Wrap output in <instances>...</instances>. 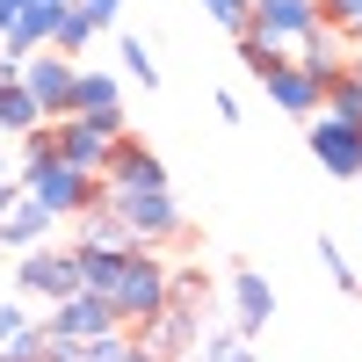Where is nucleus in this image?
I'll list each match as a JSON object with an SVG mask.
<instances>
[{"mask_svg": "<svg viewBox=\"0 0 362 362\" xmlns=\"http://www.w3.org/2000/svg\"><path fill=\"white\" fill-rule=\"evenodd\" d=\"M15 189H22L29 203H44L58 225L102 203V181H95V174H80V167H66L58 153H51V160H37V167H15Z\"/></svg>", "mask_w": 362, "mask_h": 362, "instance_id": "f257e3e1", "label": "nucleus"}, {"mask_svg": "<svg viewBox=\"0 0 362 362\" xmlns=\"http://www.w3.org/2000/svg\"><path fill=\"white\" fill-rule=\"evenodd\" d=\"M102 210L138 239V247H167V239H181V225H189L174 189H102Z\"/></svg>", "mask_w": 362, "mask_h": 362, "instance_id": "f03ea898", "label": "nucleus"}, {"mask_svg": "<svg viewBox=\"0 0 362 362\" xmlns=\"http://www.w3.org/2000/svg\"><path fill=\"white\" fill-rule=\"evenodd\" d=\"M73 290H80L73 247H29V254H15V297H37V305L51 312L58 297H73Z\"/></svg>", "mask_w": 362, "mask_h": 362, "instance_id": "7ed1b4c3", "label": "nucleus"}, {"mask_svg": "<svg viewBox=\"0 0 362 362\" xmlns=\"http://www.w3.org/2000/svg\"><path fill=\"white\" fill-rule=\"evenodd\" d=\"M73 73H80V58H58V51H29L22 58V87H29V102L44 109V124H58V116H73Z\"/></svg>", "mask_w": 362, "mask_h": 362, "instance_id": "20e7f679", "label": "nucleus"}, {"mask_svg": "<svg viewBox=\"0 0 362 362\" xmlns=\"http://www.w3.org/2000/svg\"><path fill=\"white\" fill-rule=\"evenodd\" d=\"M305 29H319V0H254L247 8V37L276 44L283 58L305 44Z\"/></svg>", "mask_w": 362, "mask_h": 362, "instance_id": "39448f33", "label": "nucleus"}, {"mask_svg": "<svg viewBox=\"0 0 362 362\" xmlns=\"http://www.w3.org/2000/svg\"><path fill=\"white\" fill-rule=\"evenodd\" d=\"M73 116H95L109 138H124V131H131V116H124V80H116L109 66H80V73H73Z\"/></svg>", "mask_w": 362, "mask_h": 362, "instance_id": "423d86ee", "label": "nucleus"}, {"mask_svg": "<svg viewBox=\"0 0 362 362\" xmlns=\"http://www.w3.org/2000/svg\"><path fill=\"white\" fill-rule=\"evenodd\" d=\"M305 145H312V160L334 174V181H355V174H362V131L341 124V116H312V124H305Z\"/></svg>", "mask_w": 362, "mask_h": 362, "instance_id": "0eeeda50", "label": "nucleus"}, {"mask_svg": "<svg viewBox=\"0 0 362 362\" xmlns=\"http://www.w3.org/2000/svg\"><path fill=\"white\" fill-rule=\"evenodd\" d=\"M51 145H58V160H66V167L95 174V181H102V167H109V153H116V138L95 124V116H58V124H51Z\"/></svg>", "mask_w": 362, "mask_h": 362, "instance_id": "6e6552de", "label": "nucleus"}, {"mask_svg": "<svg viewBox=\"0 0 362 362\" xmlns=\"http://www.w3.org/2000/svg\"><path fill=\"white\" fill-rule=\"evenodd\" d=\"M109 326H116V312H109V297H95V290H73V297H58V305L44 312L51 341H95V334H109Z\"/></svg>", "mask_w": 362, "mask_h": 362, "instance_id": "1a4fd4ad", "label": "nucleus"}, {"mask_svg": "<svg viewBox=\"0 0 362 362\" xmlns=\"http://www.w3.org/2000/svg\"><path fill=\"white\" fill-rule=\"evenodd\" d=\"M102 189H167V167H160V153L145 138H116V153H109V167H102Z\"/></svg>", "mask_w": 362, "mask_h": 362, "instance_id": "9d476101", "label": "nucleus"}, {"mask_svg": "<svg viewBox=\"0 0 362 362\" xmlns=\"http://www.w3.org/2000/svg\"><path fill=\"white\" fill-rule=\"evenodd\" d=\"M66 8H73V0H29V8L15 15V29L0 37V58H15V66H22L29 51H51V37H58V22H66Z\"/></svg>", "mask_w": 362, "mask_h": 362, "instance_id": "9b49d317", "label": "nucleus"}, {"mask_svg": "<svg viewBox=\"0 0 362 362\" xmlns=\"http://www.w3.org/2000/svg\"><path fill=\"white\" fill-rule=\"evenodd\" d=\"M261 87H268V102H276L283 116H305V124H312V116H319V102H326V87H319L305 66H297V58H283L276 73H261Z\"/></svg>", "mask_w": 362, "mask_h": 362, "instance_id": "f8f14e48", "label": "nucleus"}, {"mask_svg": "<svg viewBox=\"0 0 362 362\" xmlns=\"http://www.w3.org/2000/svg\"><path fill=\"white\" fill-rule=\"evenodd\" d=\"M232 312H239V326H232L239 341H254L261 326L276 319V290H268L261 268H232Z\"/></svg>", "mask_w": 362, "mask_h": 362, "instance_id": "ddd939ff", "label": "nucleus"}, {"mask_svg": "<svg viewBox=\"0 0 362 362\" xmlns=\"http://www.w3.org/2000/svg\"><path fill=\"white\" fill-rule=\"evenodd\" d=\"M51 232H58V218L44 203H29V196H15L8 203V218H0V247L8 254H29V247H51Z\"/></svg>", "mask_w": 362, "mask_h": 362, "instance_id": "4468645a", "label": "nucleus"}, {"mask_svg": "<svg viewBox=\"0 0 362 362\" xmlns=\"http://www.w3.org/2000/svg\"><path fill=\"white\" fill-rule=\"evenodd\" d=\"M44 124V109L29 102V87L22 80H0V138H22V131H37Z\"/></svg>", "mask_w": 362, "mask_h": 362, "instance_id": "2eb2a0df", "label": "nucleus"}, {"mask_svg": "<svg viewBox=\"0 0 362 362\" xmlns=\"http://www.w3.org/2000/svg\"><path fill=\"white\" fill-rule=\"evenodd\" d=\"M319 116H341V124H355V131H362V73H355V66L326 80V102H319Z\"/></svg>", "mask_w": 362, "mask_h": 362, "instance_id": "dca6fc26", "label": "nucleus"}, {"mask_svg": "<svg viewBox=\"0 0 362 362\" xmlns=\"http://www.w3.org/2000/svg\"><path fill=\"white\" fill-rule=\"evenodd\" d=\"M73 247H102V254H116V247H138V239L95 203V210H80V239H73Z\"/></svg>", "mask_w": 362, "mask_h": 362, "instance_id": "f3484780", "label": "nucleus"}, {"mask_svg": "<svg viewBox=\"0 0 362 362\" xmlns=\"http://www.w3.org/2000/svg\"><path fill=\"white\" fill-rule=\"evenodd\" d=\"M95 37H102V29H95V15H87L80 0H73V8H66V22H58V37H51V51H58V58H80Z\"/></svg>", "mask_w": 362, "mask_h": 362, "instance_id": "a211bd4d", "label": "nucleus"}, {"mask_svg": "<svg viewBox=\"0 0 362 362\" xmlns=\"http://www.w3.org/2000/svg\"><path fill=\"white\" fill-rule=\"evenodd\" d=\"M116 58H124V73L138 87H160V66H153V44H145V37H116Z\"/></svg>", "mask_w": 362, "mask_h": 362, "instance_id": "6ab92c4d", "label": "nucleus"}, {"mask_svg": "<svg viewBox=\"0 0 362 362\" xmlns=\"http://www.w3.org/2000/svg\"><path fill=\"white\" fill-rule=\"evenodd\" d=\"M232 44H239V66H247L254 80L283 66V51H276V44H261V37H247V29H232Z\"/></svg>", "mask_w": 362, "mask_h": 362, "instance_id": "aec40b11", "label": "nucleus"}, {"mask_svg": "<svg viewBox=\"0 0 362 362\" xmlns=\"http://www.w3.org/2000/svg\"><path fill=\"white\" fill-rule=\"evenodd\" d=\"M319 268H326V283H341V290H362V276H355V261L334 247V239H319Z\"/></svg>", "mask_w": 362, "mask_h": 362, "instance_id": "412c9836", "label": "nucleus"}, {"mask_svg": "<svg viewBox=\"0 0 362 362\" xmlns=\"http://www.w3.org/2000/svg\"><path fill=\"white\" fill-rule=\"evenodd\" d=\"M37 326V312H29V297H0V348H8L15 334H29Z\"/></svg>", "mask_w": 362, "mask_h": 362, "instance_id": "4be33fe9", "label": "nucleus"}, {"mask_svg": "<svg viewBox=\"0 0 362 362\" xmlns=\"http://www.w3.org/2000/svg\"><path fill=\"white\" fill-rule=\"evenodd\" d=\"M196 8L218 22V29H247V8H254V0H196Z\"/></svg>", "mask_w": 362, "mask_h": 362, "instance_id": "5701e85b", "label": "nucleus"}, {"mask_svg": "<svg viewBox=\"0 0 362 362\" xmlns=\"http://www.w3.org/2000/svg\"><path fill=\"white\" fill-rule=\"evenodd\" d=\"M80 8H87V15H95V29H102V37H109V29H116V22H124V0H80Z\"/></svg>", "mask_w": 362, "mask_h": 362, "instance_id": "b1692460", "label": "nucleus"}, {"mask_svg": "<svg viewBox=\"0 0 362 362\" xmlns=\"http://www.w3.org/2000/svg\"><path fill=\"white\" fill-rule=\"evenodd\" d=\"M341 37H348V44L362 51V0H355V8H348V22H341Z\"/></svg>", "mask_w": 362, "mask_h": 362, "instance_id": "393cba45", "label": "nucleus"}, {"mask_svg": "<svg viewBox=\"0 0 362 362\" xmlns=\"http://www.w3.org/2000/svg\"><path fill=\"white\" fill-rule=\"evenodd\" d=\"M29 8V0H0V37H8V29H15V15Z\"/></svg>", "mask_w": 362, "mask_h": 362, "instance_id": "a878e982", "label": "nucleus"}, {"mask_svg": "<svg viewBox=\"0 0 362 362\" xmlns=\"http://www.w3.org/2000/svg\"><path fill=\"white\" fill-rule=\"evenodd\" d=\"M22 189H15V174H0V218H8V203H15Z\"/></svg>", "mask_w": 362, "mask_h": 362, "instance_id": "bb28decb", "label": "nucleus"}, {"mask_svg": "<svg viewBox=\"0 0 362 362\" xmlns=\"http://www.w3.org/2000/svg\"><path fill=\"white\" fill-rule=\"evenodd\" d=\"M124 362H160V355H153V348H138V341H131V348H124Z\"/></svg>", "mask_w": 362, "mask_h": 362, "instance_id": "cd10ccee", "label": "nucleus"}, {"mask_svg": "<svg viewBox=\"0 0 362 362\" xmlns=\"http://www.w3.org/2000/svg\"><path fill=\"white\" fill-rule=\"evenodd\" d=\"M0 174H15V160H8V138H0Z\"/></svg>", "mask_w": 362, "mask_h": 362, "instance_id": "c85d7f7f", "label": "nucleus"}, {"mask_svg": "<svg viewBox=\"0 0 362 362\" xmlns=\"http://www.w3.org/2000/svg\"><path fill=\"white\" fill-rule=\"evenodd\" d=\"M348 66H355V73H362V51H355V58H348Z\"/></svg>", "mask_w": 362, "mask_h": 362, "instance_id": "c756f323", "label": "nucleus"}, {"mask_svg": "<svg viewBox=\"0 0 362 362\" xmlns=\"http://www.w3.org/2000/svg\"><path fill=\"white\" fill-rule=\"evenodd\" d=\"M355 181H362V174H355Z\"/></svg>", "mask_w": 362, "mask_h": 362, "instance_id": "7c9ffc66", "label": "nucleus"}]
</instances>
